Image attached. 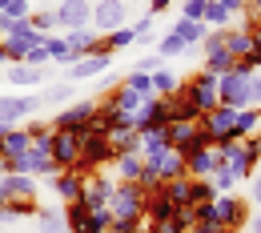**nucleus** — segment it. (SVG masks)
<instances>
[{"instance_id": "obj_51", "label": "nucleus", "mask_w": 261, "mask_h": 233, "mask_svg": "<svg viewBox=\"0 0 261 233\" xmlns=\"http://www.w3.org/2000/svg\"><path fill=\"white\" fill-rule=\"evenodd\" d=\"M169 4H173V0H149V12H153V16H161Z\"/></svg>"}, {"instance_id": "obj_28", "label": "nucleus", "mask_w": 261, "mask_h": 233, "mask_svg": "<svg viewBox=\"0 0 261 233\" xmlns=\"http://www.w3.org/2000/svg\"><path fill=\"white\" fill-rule=\"evenodd\" d=\"M249 48H253V33H249V29H229L225 33V53L233 61L249 57Z\"/></svg>"}, {"instance_id": "obj_3", "label": "nucleus", "mask_w": 261, "mask_h": 233, "mask_svg": "<svg viewBox=\"0 0 261 233\" xmlns=\"http://www.w3.org/2000/svg\"><path fill=\"white\" fill-rule=\"evenodd\" d=\"M109 213L129 217V221H145V189L133 185V181H117V189L109 197Z\"/></svg>"}, {"instance_id": "obj_50", "label": "nucleus", "mask_w": 261, "mask_h": 233, "mask_svg": "<svg viewBox=\"0 0 261 233\" xmlns=\"http://www.w3.org/2000/svg\"><path fill=\"white\" fill-rule=\"evenodd\" d=\"M249 100L261 105V76H253V85H249Z\"/></svg>"}, {"instance_id": "obj_53", "label": "nucleus", "mask_w": 261, "mask_h": 233, "mask_svg": "<svg viewBox=\"0 0 261 233\" xmlns=\"http://www.w3.org/2000/svg\"><path fill=\"white\" fill-rule=\"evenodd\" d=\"M249 233H261V209H257V217H249Z\"/></svg>"}, {"instance_id": "obj_2", "label": "nucleus", "mask_w": 261, "mask_h": 233, "mask_svg": "<svg viewBox=\"0 0 261 233\" xmlns=\"http://www.w3.org/2000/svg\"><path fill=\"white\" fill-rule=\"evenodd\" d=\"M217 153H221V165H229L237 177H249V173H253V165L261 161V137L225 141V145H217Z\"/></svg>"}, {"instance_id": "obj_41", "label": "nucleus", "mask_w": 261, "mask_h": 233, "mask_svg": "<svg viewBox=\"0 0 261 233\" xmlns=\"http://www.w3.org/2000/svg\"><path fill=\"white\" fill-rule=\"evenodd\" d=\"M109 225H113V213H109V209H93L81 233H109Z\"/></svg>"}, {"instance_id": "obj_17", "label": "nucleus", "mask_w": 261, "mask_h": 233, "mask_svg": "<svg viewBox=\"0 0 261 233\" xmlns=\"http://www.w3.org/2000/svg\"><path fill=\"white\" fill-rule=\"evenodd\" d=\"M29 145H33V133H29V129H20V125H0V161L20 157Z\"/></svg>"}, {"instance_id": "obj_11", "label": "nucleus", "mask_w": 261, "mask_h": 233, "mask_svg": "<svg viewBox=\"0 0 261 233\" xmlns=\"http://www.w3.org/2000/svg\"><path fill=\"white\" fill-rule=\"evenodd\" d=\"M36 44H44V33H36V29L4 36V65H24V57L33 53Z\"/></svg>"}, {"instance_id": "obj_36", "label": "nucleus", "mask_w": 261, "mask_h": 233, "mask_svg": "<svg viewBox=\"0 0 261 233\" xmlns=\"http://www.w3.org/2000/svg\"><path fill=\"white\" fill-rule=\"evenodd\" d=\"M29 20H33L36 33H44V36H53V29H61V24H57V8H33Z\"/></svg>"}, {"instance_id": "obj_34", "label": "nucleus", "mask_w": 261, "mask_h": 233, "mask_svg": "<svg viewBox=\"0 0 261 233\" xmlns=\"http://www.w3.org/2000/svg\"><path fill=\"white\" fill-rule=\"evenodd\" d=\"M149 76H153V93H157V97H173V93L181 89L177 72H169L165 65H161V72H149Z\"/></svg>"}, {"instance_id": "obj_13", "label": "nucleus", "mask_w": 261, "mask_h": 233, "mask_svg": "<svg viewBox=\"0 0 261 233\" xmlns=\"http://www.w3.org/2000/svg\"><path fill=\"white\" fill-rule=\"evenodd\" d=\"M57 24L65 33H76V29H93V4L89 0H65L57 8Z\"/></svg>"}, {"instance_id": "obj_49", "label": "nucleus", "mask_w": 261, "mask_h": 233, "mask_svg": "<svg viewBox=\"0 0 261 233\" xmlns=\"http://www.w3.org/2000/svg\"><path fill=\"white\" fill-rule=\"evenodd\" d=\"M217 4H221V8H229V12H233V16H237V12H241V8H245V4H249V0H217Z\"/></svg>"}, {"instance_id": "obj_31", "label": "nucleus", "mask_w": 261, "mask_h": 233, "mask_svg": "<svg viewBox=\"0 0 261 233\" xmlns=\"http://www.w3.org/2000/svg\"><path fill=\"white\" fill-rule=\"evenodd\" d=\"M113 141V153L121 157V153H141V133L137 129H117V133H109Z\"/></svg>"}, {"instance_id": "obj_5", "label": "nucleus", "mask_w": 261, "mask_h": 233, "mask_svg": "<svg viewBox=\"0 0 261 233\" xmlns=\"http://www.w3.org/2000/svg\"><path fill=\"white\" fill-rule=\"evenodd\" d=\"M97 100H81V105H65L57 117H53V129H68V133H85L93 121H97Z\"/></svg>"}, {"instance_id": "obj_33", "label": "nucleus", "mask_w": 261, "mask_h": 233, "mask_svg": "<svg viewBox=\"0 0 261 233\" xmlns=\"http://www.w3.org/2000/svg\"><path fill=\"white\" fill-rule=\"evenodd\" d=\"M89 213H93V209H89L85 201H68V205H65V221H68V233H81V229H85Z\"/></svg>"}, {"instance_id": "obj_32", "label": "nucleus", "mask_w": 261, "mask_h": 233, "mask_svg": "<svg viewBox=\"0 0 261 233\" xmlns=\"http://www.w3.org/2000/svg\"><path fill=\"white\" fill-rule=\"evenodd\" d=\"M213 197H217V189H213L209 177H189V201L193 205H209Z\"/></svg>"}, {"instance_id": "obj_6", "label": "nucleus", "mask_w": 261, "mask_h": 233, "mask_svg": "<svg viewBox=\"0 0 261 233\" xmlns=\"http://www.w3.org/2000/svg\"><path fill=\"white\" fill-rule=\"evenodd\" d=\"M217 81H221V76H213L209 68H201V72H193V76L185 81V93L193 97V105L201 113H209V109L221 105V100H217Z\"/></svg>"}, {"instance_id": "obj_57", "label": "nucleus", "mask_w": 261, "mask_h": 233, "mask_svg": "<svg viewBox=\"0 0 261 233\" xmlns=\"http://www.w3.org/2000/svg\"><path fill=\"white\" fill-rule=\"evenodd\" d=\"M249 4H253V8H257V12H261V0H249Z\"/></svg>"}, {"instance_id": "obj_39", "label": "nucleus", "mask_w": 261, "mask_h": 233, "mask_svg": "<svg viewBox=\"0 0 261 233\" xmlns=\"http://www.w3.org/2000/svg\"><path fill=\"white\" fill-rule=\"evenodd\" d=\"M209 181H213V189H217V193H233V185H237L241 177H237V173H233L229 165H217V173H213Z\"/></svg>"}, {"instance_id": "obj_61", "label": "nucleus", "mask_w": 261, "mask_h": 233, "mask_svg": "<svg viewBox=\"0 0 261 233\" xmlns=\"http://www.w3.org/2000/svg\"><path fill=\"white\" fill-rule=\"evenodd\" d=\"M193 233H201V229H193Z\"/></svg>"}, {"instance_id": "obj_55", "label": "nucleus", "mask_w": 261, "mask_h": 233, "mask_svg": "<svg viewBox=\"0 0 261 233\" xmlns=\"http://www.w3.org/2000/svg\"><path fill=\"white\" fill-rule=\"evenodd\" d=\"M8 4H12V0H0V12H4V8H8Z\"/></svg>"}, {"instance_id": "obj_10", "label": "nucleus", "mask_w": 261, "mask_h": 233, "mask_svg": "<svg viewBox=\"0 0 261 233\" xmlns=\"http://www.w3.org/2000/svg\"><path fill=\"white\" fill-rule=\"evenodd\" d=\"M157 125H169V100L165 97H145V105L133 113V129L145 133V129H157Z\"/></svg>"}, {"instance_id": "obj_59", "label": "nucleus", "mask_w": 261, "mask_h": 233, "mask_svg": "<svg viewBox=\"0 0 261 233\" xmlns=\"http://www.w3.org/2000/svg\"><path fill=\"white\" fill-rule=\"evenodd\" d=\"M0 177H4V165H0Z\"/></svg>"}, {"instance_id": "obj_12", "label": "nucleus", "mask_w": 261, "mask_h": 233, "mask_svg": "<svg viewBox=\"0 0 261 233\" xmlns=\"http://www.w3.org/2000/svg\"><path fill=\"white\" fill-rule=\"evenodd\" d=\"M8 201H36V177L29 173H4L0 177V205Z\"/></svg>"}, {"instance_id": "obj_42", "label": "nucleus", "mask_w": 261, "mask_h": 233, "mask_svg": "<svg viewBox=\"0 0 261 233\" xmlns=\"http://www.w3.org/2000/svg\"><path fill=\"white\" fill-rule=\"evenodd\" d=\"M229 20H233V12H229V8H221L217 0H213V4L205 8V24H209V29H225Z\"/></svg>"}, {"instance_id": "obj_52", "label": "nucleus", "mask_w": 261, "mask_h": 233, "mask_svg": "<svg viewBox=\"0 0 261 233\" xmlns=\"http://www.w3.org/2000/svg\"><path fill=\"white\" fill-rule=\"evenodd\" d=\"M253 201H257V209H261V173H253Z\"/></svg>"}, {"instance_id": "obj_24", "label": "nucleus", "mask_w": 261, "mask_h": 233, "mask_svg": "<svg viewBox=\"0 0 261 233\" xmlns=\"http://www.w3.org/2000/svg\"><path fill=\"white\" fill-rule=\"evenodd\" d=\"M65 44H68V57H72V65H76L81 57H89V53H93V44H97V33H93V29H76V33H65Z\"/></svg>"}, {"instance_id": "obj_46", "label": "nucleus", "mask_w": 261, "mask_h": 233, "mask_svg": "<svg viewBox=\"0 0 261 233\" xmlns=\"http://www.w3.org/2000/svg\"><path fill=\"white\" fill-rule=\"evenodd\" d=\"M24 65H33V68H44V65H53V57H48V48H44V44H36L33 53L24 57Z\"/></svg>"}, {"instance_id": "obj_37", "label": "nucleus", "mask_w": 261, "mask_h": 233, "mask_svg": "<svg viewBox=\"0 0 261 233\" xmlns=\"http://www.w3.org/2000/svg\"><path fill=\"white\" fill-rule=\"evenodd\" d=\"M181 53H189V44H185L177 33H169V36H161V40H157V57H161V61H169V57H181Z\"/></svg>"}, {"instance_id": "obj_25", "label": "nucleus", "mask_w": 261, "mask_h": 233, "mask_svg": "<svg viewBox=\"0 0 261 233\" xmlns=\"http://www.w3.org/2000/svg\"><path fill=\"white\" fill-rule=\"evenodd\" d=\"M261 125V105H249V109H237V125H233V141H245L253 137Z\"/></svg>"}, {"instance_id": "obj_15", "label": "nucleus", "mask_w": 261, "mask_h": 233, "mask_svg": "<svg viewBox=\"0 0 261 233\" xmlns=\"http://www.w3.org/2000/svg\"><path fill=\"white\" fill-rule=\"evenodd\" d=\"M53 181V189H57V197L65 201H81L85 197V173H76V169H61V173H53L48 177Z\"/></svg>"}, {"instance_id": "obj_7", "label": "nucleus", "mask_w": 261, "mask_h": 233, "mask_svg": "<svg viewBox=\"0 0 261 233\" xmlns=\"http://www.w3.org/2000/svg\"><path fill=\"white\" fill-rule=\"evenodd\" d=\"M205 133L213 137V145H225L233 141V125H237V109H225V105H217V109H209V113H201V121H197Z\"/></svg>"}, {"instance_id": "obj_48", "label": "nucleus", "mask_w": 261, "mask_h": 233, "mask_svg": "<svg viewBox=\"0 0 261 233\" xmlns=\"http://www.w3.org/2000/svg\"><path fill=\"white\" fill-rule=\"evenodd\" d=\"M133 29H137V36H149V29H153V12H149V16H141Z\"/></svg>"}, {"instance_id": "obj_62", "label": "nucleus", "mask_w": 261, "mask_h": 233, "mask_svg": "<svg viewBox=\"0 0 261 233\" xmlns=\"http://www.w3.org/2000/svg\"><path fill=\"white\" fill-rule=\"evenodd\" d=\"M209 4H213V0H209Z\"/></svg>"}, {"instance_id": "obj_40", "label": "nucleus", "mask_w": 261, "mask_h": 233, "mask_svg": "<svg viewBox=\"0 0 261 233\" xmlns=\"http://www.w3.org/2000/svg\"><path fill=\"white\" fill-rule=\"evenodd\" d=\"M233 65H237V61L229 57L225 48H221V53H213V57H205V68H209L213 76H225V72H233Z\"/></svg>"}, {"instance_id": "obj_44", "label": "nucleus", "mask_w": 261, "mask_h": 233, "mask_svg": "<svg viewBox=\"0 0 261 233\" xmlns=\"http://www.w3.org/2000/svg\"><path fill=\"white\" fill-rule=\"evenodd\" d=\"M0 16H8V20H29V16H33V0H12Z\"/></svg>"}, {"instance_id": "obj_45", "label": "nucleus", "mask_w": 261, "mask_h": 233, "mask_svg": "<svg viewBox=\"0 0 261 233\" xmlns=\"http://www.w3.org/2000/svg\"><path fill=\"white\" fill-rule=\"evenodd\" d=\"M205 8H209V0H185L181 16H185V20H205Z\"/></svg>"}, {"instance_id": "obj_26", "label": "nucleus", "mask_w": 261, "mask_h": 233, "mask_svg": "<svg viewBox=\"0 0 261 233\" xmlns=\"http://www.w3.org/2000/svg\"><path fill=\"white\" fill-rule=\"evenodd\" d=\"M161 149H173L169 145V125H157V129H145L141 133V157H157Z\"/></svg>"}, {"instance_id": "obj_19", "label": "nucleus", "mask_w": 261, "mask_h": 233, "mask_svg": "<svg viewBox=\"0 0 261 233\" xmlns=\"http://www.w3.org/2000/svg\"><path fill=\"white\" fill-rule=\"evenodd\" d=\"M169 100V121H185V125H197L201 121V109L193 105V97L185 93V85L173 93V97H165Z\"/></svg>"}, {"instance_id": "obj_43", "label": "nucleus", "mask_w": 261, "mask_h": 233, "mask_svg": "<svg viewBox=\"0 0 261 233\" xmlns=\"http://www.w3.org/2000/svg\"><path fill=\"white\" fill-rule=\"evenodd\" d=\"M125 85H129V89L137 93V97H153V76H149V72H137V68H133Z\"/></svg>"}, {"instance_id": "obj_38", "label": "nucleus", "mask_w": 261, "mask_h": 233, "mask_svg": "<svg viewBox=\"0 0 261 233\" xmlns=\"http://www.w3.org/2000/svg\"><path fill=\"white\" fill-rule=\"evenodd\" d=\"M44 105H68L72 100V81H61V85H53V89H44L40 93Z\"/></svg>"}, {"instance_id": "obj_35", "label": "nucleus", "mask_w": 261, "mask_h": 233, "mask_svg": "<svg viewBox=\"0 0 261 233\" xmlns=\"http://www.w3.org/2000/svg\"><path fill=\"white\" fill-rule=\"evenodd\" d=\"M161 189H165V197L173 201L177 209H181V205H193V201H189V177H177V181H165Z\"/></svg>"}, {"instance_id": "obj_14", "label": "nucleus", "mask_w": 261, "mask_h": 233, "mask_svg": "<svg viewBox=\"0 0 261 233\" xmlns=\"http://www.w3.org/2000/svg\"><path fill=\"white\" fill-rule=\"evenodd\" d=\"M53 161L61 169H72L81 157V133H68V129H53V145H48Z\"/></svg>"}, {"instance_id": "obj_58", "label": "nucleus", "mask_w": 261, "mask_h": 233, "mask_svg": "<svg viewBox=\"0 0 261 233\" xmlns=\"http://www.w3.org/2000/svg\"><path fill=\"white\" fill-rule=\"evenodd\" d=\"M221 233H237V229H221Z\"/></svg>"}, {"instance_id": "obj_9", "label": "nucleus", "mask_w": 261, "mask_h": 233, "mask_svg": "<svg viewBox=\"0 0 261 233\" xmlns=\"http://www.w3.org/2000/svg\"><path fill=\"white\" fill-rule=\"evenodd\" d=\"M40 105H44L40 93H29V97H0V125H20V121H29Z\"/></svg>"}, {"instance_id": "obj_18", "label": "nucleus", "mask_w": 261, "mask_h": 233, "mask_svg": "<svg viewBox=\"0 0 261 233\" xmlns=\"http://www.w3.org/2000/svg\"><path fill=\"white\" fill-rule=\"evenodd\" d=\"M221 165V153H217V145H205V149H197L185 157V169H189V177H213Z\"/></svg>"}, {"instance_id": "obj_16", "label": "nucleus", "mask_w": 261, "mask_h": 233, "mask_svg": "<svg viewBox=\"0 0 261 233\" xmlns=\"http://www.w3.org/2000/svg\"><path fill=\"white\" fill-rule=\"evenodd\" d=\"M113 189H117V181H109L105 173H93V177H85V205L89 209H109V197H113Z\"/></svg>"}, {"instance_id": "obj_23", "label": "nucleus", "mask_w": 261, "mask_h": 233, "mask_svg": "<svg viewBox=\"0 0 261 233\" xmlns=\"http://www.w3.org/2000/svg\"><path fill=\"white\" fill-rule=\"evenodd\" d=\"M36 225H40V233H68L65 205H40L36 209Z\"/></svg>"}, {"instance_id": "obj_22", "label": "nucleus", "mask_w": 261, "mask_h": 233, "mask_svg": "<svg viewBox=\"0 0 261 233\" xmlns=\"http://www.w3.org/2000/svg\"><path fill=\"white\" fill-rule=\"evenodd\" d=\"M100 105H109V109H117L121 117H133V113H137V109L145 105V97H137V93H133L129 85H121V89H113V97H105Z\"/></svg>"}, {"instance_id": "obj_21", "label": "nucleus", "mask_w": 261, "mask_h": 233, "mask_svg": "<svg viewBox=\"0 0 261 233\" xmlns=\"http://www.w3.org/2000/svg\"><path fill=\"white\" fill-rule=\"evenodd\" d=\"M177 213V205L165 197V189H157V193H145V221L149 225H161V221H169Z\"/></svg>"}, {"instance_id": "obj_60", "label": "nucleus", "mask_w": 261, "mask_h": 233, "mask_svg": "<svg viewBox=\"0 0 261 233\" xmlns=\"http://www.w3.org/2000/svg\"><path fill=\"white\" fill-rule=\"evenodd\" d=\"M257 137H261V125H257Z\"/></svg>"}, {"instance_id": "obj_8", "label": "nucleus", "mask_w": 261, "mask_h": 233, "mask_svg": "<svg viewBox=\"0 0 261 233\" xmlns=\"http://www.w3.org/2000/svg\"><path fill=\"white\" fill-rule=\"evenodd\" d=\"M117 29H125V0H100V4H93V33L109 36Z\"/></svg>"}, {"instance_id": "obj_30", "label": "nucleus", "mask_w": 261, "mask_h": 233, "mask_svg": "<svg viewBox=\"0 0 261 233\" xmlns=\"http://www.w3.org/2000/svg\"><path fill=\"white\" fill-rule=\"evenodd\" d=\"M113 165H117V177H121V181H133V185H137L141 173H145V157H141V153H121Z\"/></svg>"}, {"instance_id": "obj_4", "label": "nucleus", "mask_w": 261, "mask_h": 233, "mask_svg": "<svg viewBox=\"0 0 261 233\" xmlns=\"http://www.w3.org/2000/svg\"><path fill=\"white\" fill-rule=\"evenodd\" d=\"M249 85H253V76L249 72H225L221 81H217V100L225 105V109H249L253 100H249Z\"/></svg>"}, {"instance_id": "obj_1", "label": "nucleus", "mask_w": 261, "mask_h": 233, "mask_svg": "<svg viewBox=\"0 0 261 233\" xmlns=\"http://www.w3.org/2000/svg\"><path fill=\"white\" fill-rule=\"evenodd\" d=\"M109 161H117V153H113V141H109V133L100 129L97 121L81 133V157H76V173H85V177H93V173H100V165H109Z\"/></svg>"}, {"instance_id": "obj_29", "label": "nucleus", "mask_w": 261, "mask_h": 233, "mask_svg": "<svg viewBox=\"0 0 261 233\" xmlns=\"http://www.w3.org/2000/svg\"><path fill=\"white\" fill-rule=\"evenodd\" d=\"M173 33H177L181 40H185V44H189V48H193V44H201V40L213 33V29H209L205 20H185V16H181V20L173 24Z\"/></svg>"}, {"instance_id": "obj_56", "label": "nucleus", "mask_w": 261, "mask_h": 233, "mask_svg": "<svg viewBox=\"0 0 261 233\" xmlns=\"http://www.w3.org/2000/svg\"><path fill=\"white\" fill-rule=\"evenodd\" d=\"M0 65H4V40H0Z\"/></svg>"}, {"instance_id": "obj_47", "label": "nucleus", "mask_w": 261, "mask_h": 233, "mask_svg": "<svg viewBox=\"0 0 261 233\" xmlns=\"http://www.w3.org/2000/svg\"><path fill=\"white\" fill-rule=\"evenodd\" d=\"M157 68H161V57L153 53V57H145V61L137 65V72H157Z\"/></svg>"}, {"instance_id": "obj_54", "label": "nucleus", "mask_w": 261, "mask_h": 233, "mask_svg": "<svg viewBox=\"0 0 261 233\" xmlns=\"http://www.w3.org/2000/svg\"><path fill=\"white\" fill-rule=\"evenodd\" d=\"M141 233H157V225H149V221H145V225H141Z\"/></svg>"}, {"instance_id": "obj_27", "label": "nucleus", "mask_w": 261, "mask_h": 233, "mask_svg": "<svg viewBox=\"0 0 261 233\" xmlns=\"http://www.w3.org/2000/svg\"><path fill=\"white\" fill-rule=\"evenodd\" d=\"M4 76H8L16 89H36V85L44 81V72L33 68V65H8V68H4Z\"/></svg>"}, {"instance_id": "obj_20", "label": "nucleus", "mask_w": 261, "mask_h": 233, "mask_svg": "<svg viewBox=\"0 0 261 233\" xmlns=\"http://www.w3.org/2000/svg\"><path fill=\"white\" fill-rule=\"evenodd\" d=\"M113 61V53H89V57H81L76 65H68V81H89V76H100L105 68Z\"/></svg>"}]
</instances>
